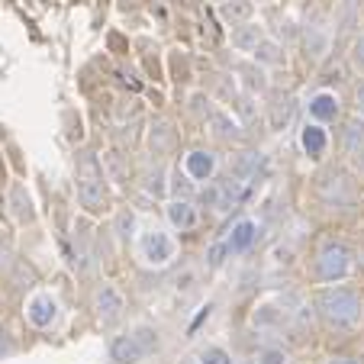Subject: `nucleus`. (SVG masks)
<instances>
[{
  "instance_id": "obj_15",
  "label": "nucleus",
  "mask_w": 364,
  "mask_h": 364,
  "mask_svg": "<svg viewBox=\"0 0 364 364\" xmlns=\"http://www.w3.org/2000/svg\"><path fill=\"white\" fill-rule=\"evenodd\" d=\"M232 42H235V48H242V52H252V48L262 46V29L258 26H239L232 33Z\"/></svg>"
},
{
  "instance_id": "obj_26",
  "label": "nucleus",
  "mask_w": 364,
  "mask_h": 364,
  "mask_svg": "<svg viewBox=\"0 0 364 364\" xmlns=\"http://www.w3.org/2000/svg\"><path fill=\"white\" fill-rule=\"evenodd\" d=\"M355 107H358V113H361V117H364V84H361V87H358V94H355Z\"/></svg>"
},
{
  "instance_id": "obj_1",
  "label": "nucleus",
  "mask_w": 364,
  "mask_h": 364,
  "mask_svg": "<svg viewBox=\"0 0 364 364\" xmlns=\"http://www.w3.org/2000/svg\"><path fill=\"white\" fill-rule=\"evenodd\" d=\"M319 313L326 316V323L336 326V329H348V326L358 323L361 316V300H358L351 290L345 287H336V290H323L316 300Z\"/></svg>"
},
{
  "instance_id": "obj_19",
  "label": "nucleus",
  "mask_w": 364,
  "mask_h": 364,
  "mask_svg": "<svg viewBox=\"0 0 364 364\" xmlns=\"http://www.w3.org/2000/svg\"><path fill=\"white\" fill-rule=\"evenodd\" d=\"M210 126H213V132L220 139H235V136H239V126L229 123V117H223V113H216V117L210 119Z\"/></svg>"
},
{
  "instance_id": "obj_28",
  "label": "nucleus",
  "mask_w": 364,
  "mask_h": 364,
  "mask_svg": "<svg viewBox=\"0 0 364 364\" xmlns=\"http://www.w3.org/2000/svg\"><path fill=\"white\" fill-rule=\"evenodd\" d=\"M174 191H178V193H191V184H187V181H174Z\"/></svg>"
},
{
  "instance_id": "obj_24",
  "label": "nucleus",
  "mask_w": 364,
  "mask_h": 364,
  "mask_svg": "<svg viewBox=\"0 0 364 364\" xmlns=\"http://www.w3.org/2000/svg\"><path fill=\"white\" fill-rule=\"evenodd\" d=\"M132 223H136V220H132L129 213H123V216H119V229H123V232H119V235H132Z\"/></svg>"
},
{
  "instance_id": "obj_8",
  "label": "nucleus",
  "mask_w": 364,
  "mask_h": 364,
  "mask_svg": "<svg viewBox=\"0 0 364 364\" xmlns=\"http://www.w3.org/2000/svg\"><path fill=\"white\" fill-rule=\"evenodd\" d=\"M184 174L193 181H210L216 174V155L213 151H203V149L191 151L184 159Z\"/></svg>"
},
{
  "instance_id": "obj_29",
  "label": "nucleus",
  "mask_w": 364,
  "mask_h": 364,
  "mask_svg": "<svg viewBox=\"0 0 364 364\" xmlns=\"http://www.w3.org/2000/svg\"><path fill=\"white\" fill-rule=\"evenodd\" d=\"M329 364H358V361H355V358H332Z\"/></svg>"
},
{
  "instance_id": "obj_20",
  "label": "nucleus",
  "mask_w": 364,
  "mask_h": 364,
  "mask_svg": "<svg viewBox=\"0 0 364 364\" xmlns=\"http://www.w3.org/2000/svg\"><path fill=\"white\" fill-rule=\"evenodd\" d=\"M258 364H287V351H281V348H262V351H258Z\"/></svg>"
},
{
  "instance_id": "obj_23",
  "label": "nucleus",
  "mask_w": 364,
  "mask_h": 364,
  "mask_svg": "<svg viewBox=\"0 0 364 364\" xmlns=\"http://www.w3.org/2000/svg\"><path fill=\"white\" fill-rule=\"evenodd\" d=\"M358 136L364 139V126L351 123L348 126V151H351V155H361V149H358Z\"/></svg>"
},
{
  "instance_id": "obj_18",
  "label": "nucleus",
  "mask_w": 364,
  "mask_h": 364,
  "mask_svg": "<svg viewBox=\"0 0 364 364\" xmlns=\"http://www.w3.org/2000/svg\"><path fill=\"white\" fill-rule=\"evenodd\" d=\"M168 145H171V126L159 123L155 129H151V151H155V155H161Z\"/></svg>"
},
{
  "instance_id": "obj_11",
  "label": "nucleus",
  "mask_w": 364,
  "mask_h": 364,
  "mask_svg": "<svg viewBox=\"0 0 364 364\" xmlns=\"http://www.w3.org/2000/svg\"><path fill=\"white\" fill-rule=\"evenodd\" d=\"M309 117L316 119V123H332V119L338 117V100L336 94H316L313 100H309Z\"/></svg>"
},
{
  "instance_id": "obj_13",
  "label": "nucleus",
  "mask_w": 364,
  "mask_h": 364,
  "mask_svg": "<svg viewBox=\"0 0 364 364\" xmlns=\"http://www.w3.org/2000/svg\"><path fill=\"white\" fill-rule=\"evenodd\" d=\"M10 206H14V216H16V223H29L33 220V200H29V193H26V187H20L16 184L14 191H10Z\"/></svg>"
},
{
  "instance_id": "obj_3",
  "label": "nucleus",
  "mask_w": 364,
  "mask_h": 364,
  "mask_svg": "<svg viewBox=\"0 0 364 364\" xmlns=\"http://www.w3.org/2000/svg\"><path fill=\"white\" fill-rule=\"evenodd\" d=\"M139 258L149 268H165V264H171L178 258V242L171 239V232L151 226L139 235Z\"/></svg>"
},
{
  "instance_id": "obj_21",
  "label": "nucleus",
  "mask_w": 364,
  "mask_h": 364,
  "mask_svg": "<svg viewBox=\"0 0 364 364\" xmlns=\"http://www.w3.org/2000/svg\"><path fill=\"white\" fill-rule=\"evenodd\" d=\"M145 191H149L151 193V197H165V191H168V187H165V174H151V178L149 181H145Z\"/></svg>"
},
{
  "instance_id": "obj_10",
  "label": "nucleus",
  "mask_w": 364,
  "mask_h": 364,
  "mask_svg": "<svg viewBox=\"0 0 364 364\" xmlns=\"http://www.w3.org/2000/svg\"><path fill=\"white\" fill-rule=\"evenodd\" d=\"M168 223H171L174 229H181V232H187V229L197 226V210H193V203L187 197H178L168 203Z\"/></svg>"
},
{
  "instance_id": "obj_7",
  "label": "nucleus",
  "mask_w": 364,
  "mask_h": 364,
  "mask_svg": "<svg viewBox=\"0 0 364 364\" xmlns=\"http://www.w3.org/2000/svg\"><path fill=\"white\" fill-rule=\"evenodd\" d=\"M26 319L36 326V329H48V326L58 319V303L52 294H36L33 300L26 303Z\"/></svg>"
},
{
  "instance_id": "obj_27",
  "label": "nucleus",
  "mask_w": 364,
  "mask_h": 364,
  "mask_svg": "<svg viewBox=\"0 0 364 364\" xmlns=\"http://www.w3.org/2000/svg\"><path fill=\"white\" fill-rule=\"evenodd\" d=\"M355 58L364 65V36H361V39H358V46H355Z\"/></svg>"
},
{
  "instance_id": "obj_14",
  "label": "nucleus",
  "mask_w": 364,
  "mask_h": 364,
  "mask_svg": "<svg viewBox=\"0 0 364 364\" xmlns=\"http://www.w3.org/2000/svg\"><path fill=\"white\" fill-rule=\"evenodd\" d=\"M252 10H255L252 0H226V4L220 7V16L235 26V23H245L248 16H252Z\"/></svg>"
},
{
  "instance_id": "obj_17",
  "label": "nucleus",
  "mask_w": 364,
  "mask_h": 364,
  "mask_svg": "<svg viewBox=\"0 0 364 364\" xmlns=\"http://www.w3.org/2000/svg\"><path fill=\"white\" fill-rule=\"evenodd\" d=\"M197 364H235L232 361V355L229 351H223V348H216V345H210V348H203L197 355Z\"/></svg>"
},
{
  "instance_id": "obj_12",
  "label": "nucleus",
  "mask_w": 364,
  "mask_h": 364,
  "mask_svg": "<svg viewBox=\"0 0 364 364\" xmlns=\"http://www.w3.org/2000/svg\"><path fill=\"white\" fill-rule=\"evenodd\" d=\"M300 145H303V151H306V155H313V159H316V155H323V151H326V129L319 123H309L306 129H303V136H300Z\"/></svg>"
},
{
  "instance_id": "obj_25",
  "label": "nucleus",
  "mask_w": 364,
  "mask_h": 364,
  "mask_svg": "<svg viewBox=\"0 0 364 364\" xmlns=\"http://www.w3.org/2000/svg\"><path fill=\"white\" fill-rule=\"evenodd\" d=\"M274 52H277V48L274 46H271V42H268V46H262V58H264V62H274Z\"/></svg>"
},
{
  "instance_id": "obj_6",
  "label": "nucleus",
  "mask_w": 364,
  "mask_h": 364,
  "mask_svg": "<svg viewBox=\"0 0 364 364\" xmlns=\"http://www.w3.org/2000/svg\"><path fill=\"white\" fill-rule=\"evenodd\" d=\"M94 309H97V316H100V323H117V319L123 316V309H126L123 294H119L113 284H103L94 296Z\"/></svg>"
},
{
  "instance_id": "obj_5",
  "label": "nucleus",
  "mask_w": 364,
  "mask_h": 364,
  "mask_svg": "<svg viewBox=\"0 0 364 364\" xmlns=\"http://www.w3.org/2000/svg\"><path fill=\"white\" fill-rule=\"evenodd\" d=\"M351 271V252L345 245H326L323 252H319V274L326 277V281H342L345 274Z\"/></svg>"
},
{
  "instance_id": "obj_9",
  "label": "nucleus",
  "mask_w": 364,
  "mask_h": 364,
  "mask_svg": "<svg viewBox=\"0 0 364 364\" xmlns=\"http://www.w3.org/2000/svg\"><path fill=\"white\" fill-rule=\"evenodd\" d=\"M255 239H258V223H255V220H239V223L232 226V235L226 239L229 255H242V252H248Z\"/></svg>"
},
{
  "instance_id": "obj_2",
  "label": "nucleus",
  "mask_w": 364,
  "mask_h": 364,
  "mask_svg": "<svg viewBox=\"0 0 364 364\" xmlns=\"http://www.w3.org/2000/svg\"><path fill=\"white\" fill-rule=\"evenodd\" d=\"M155 348H159L155 329L136 326L132 332H123V336H117L110 342V361L113 364H136V361H142V358H149Z\"/></svg>"
},
{
  "instance_id": "obj_22",
  "label": "nucleus",
  "mask_w": 364,
  "mask_h": 364,
  "mask_svg": "<svg viewBox=\"0 0 364 364\" xmlns=\"http://www.w3.org/2000/svg\"><path fill=\"white\" fill-rule=\"evenodd\" d=\"M226 255H229V245H226V242H220V245L210 248V255H206V258H210V268H220V264L226 262Z\"/></svg>"
},
{
  "instance_id": "obj_30",
  "label": "nucleus",
  "mask_w": 364,
  "mask_h": 364,
  "mask_svg": "<svg viewBox=\"0 0 364 364\" xmlns=\"http://www.w3.org/2000/svg\"><path fill=\"white\" fill-rule=\"evenodd\" d=\"M361 168H364V151H361Z\"/></svg>"
},
{
  "instance_id": "obj_4",
  "label": "nucleus",
  "mask_w": 364,
  "mask_h": 364,
  "mask_svg": "<svg viewBox=\"0 0 364 364\" xmlns=\"http://www.w3.org/2000/svg\"><path fill=\"white\" fill-rule=\"evenodd\" d=\"M75 187H77V203H81L87 213L103 210V203H107V187H103V174L97 171V161L90 159V155L81 159V171H77Z\"/></svg>"
},
{
  "instance_id": "obj_16",
  "label": "nucleus",
  "mask_w": 364,
  "mask_h": 364,
  "mask_svg": "<svg viewBox=\"0 0 364 364\" xmlns=\"http://www.w3.org/2000/svg\"><path fill=\"white\" fill-rule=\"evenodd\" d=\"M281 319H284V309H277L274 303H262V306L255 309L252 323H255V326H262V329H264V326H277Z\"/></svg>"
}]
</instances>
